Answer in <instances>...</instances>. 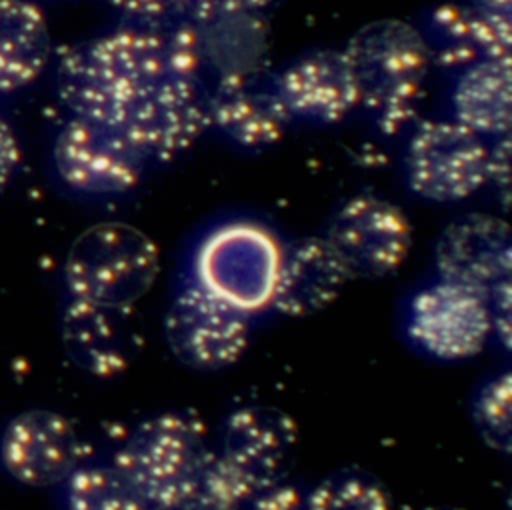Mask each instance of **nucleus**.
Segmentation results:
<instances>
[{"instance_id":"1","label":"nucleus","mask_w":512,"mask_h":510,"mask_svg":"<svg viewBox=\"0 0 512 510\" xmlns=\"http://www.w3.org/2000/svg\"><path fill=\"white\" fill-rule=\"evenodd\" d=\"M200 26L166 32L120 26L68 46L56 66L60 100L74 118L118 128L136 98L160 76L186 72L200 76Z\"/></svg>"},{"instance_id":"2","label":"nucleus","mask_w":512,"mask_h":510,"mask_svg":"<svg viewBox=\"0 0 512 510\" xmlns=\"http://www.w3.org/2000/svg\"><path fill=\"white\" fill-rule=\"evenodd\" d=\"M350 64L358 108L386 136L416 120L430 60L416 26L386 18L362 26L342 48Z\"/></svg>"},{"instance_id":"3","label":"nucleus","mask_w":512,"mask_h":510,"mask_svg":"<svg viewBox=\"0 0 512 510\" xmlns=\"http://www.w3.org/2000/svg\"><path fill=\"white\" fill-rule=\"evenodd\" d=\"M160 254L140 228L100 222L86 228L64 260L68 298L112 308H132L156 282Z\"/></svg>"},{"instance_id":"4","label":"nucleus","mask_w":512,"mask_h":510,"mask_svg":"<svg viewBox=\"0 0 512 510\" xmlns=\"http://www.w3.org/2000/svg\"><path fill=\"white\" fill-rule=\"evenodd\" d=\"M282 248L256 222H226L210 230L194 254V282L244 314L270 306Z\"/></svg>"},{"instance_id":"5","label":"nucleus","mask_w":512,"mask_h":510,"mask_svg":"<svg viewBox=\"0 0 512 510\" xmlns=\"http://www.w3.org/2000/svg\"><path fill=\"white\" fill-rule=\"evenodd\" d=\"M204 424L178 410L142 420L116 450L112 466L150 504L192 482L210 456Z\"/></svg>"},{"instance_id":"6","label":"nucleus","mask_w":512,"mask_h":510,"mask_svg":"<svg viewBox=\"0 0 512 510\" xmlns=\"http://www.w3.org/2000/svg\"><path fill=\"white\" fill-rule=\"evenodd\" d=\"M404 174L428 202L466 200L488 184V142L456 120H424L406 144Z\"/></svg>"},{"instance_id":"7","label":"nucleus","mask_w":512,"mask_h":510,"mask_svg":"<svg viewBox=\"0 0 512 510\" xmlns=\"http://www.w3.org/2000/svg\"><path fill=\"white\" fill-rule=\"evenodd\" d=\"M208 128L200 76L168 72L132 104L118 130L144 160L168 162L186 152Z\"/></svg>"},{"instance_id":"8","label":"nucleus","mask_w":512,"mask_h":510,"mask_svg":"<svg viewBox=\"0 0 512 510\" xmlns=\"http://www.w3.org/2000/svg\"><path fill=\"white\" fill-rule=\"evenodd\" d=\"M324 238L350 278H384L406 262L412 228L398 204L360 192L334 212Z\"/></svg>"},{"instance_id":"9","label":"nucleus","mask_w":512,"mask_h":510,"mask_svg":"<svg viewBox=\"0 0 512 510\" xmlns=\"http://www.w3.org/2000/svg\"><path fill=\"white\" fill-rule=\"evenodd\" d=\"M248 338V314L196 282L184 286L164 314V340L172 356L194 370L218 372L236 364Z\"/></svg>"},{"instance_id":"10","label":"nucleus","mask_w":512,"mask_h":510,"mask_svg":"<svg viewBox=\"0 0 512 510\" xmlns=\"http://www.w3.org/2000/svg\"><path fill=\"white\" fill-rule=\"evenodd\" d=\"M406 332L424 354L436 360L474 358L492 336L488 296L438 278L412 296Z\"/></svg>"},{"instance_id":"11","label":"nucleus","mask_w":512,"mask_h":510,"mask_svg":"<svg viewBox=\"0 0 512 510\" xmlns=\"http://www.w3.org/2000/svg\"><path fill=\"white\" fill-rule=\"evenodd\" d=\"M60 180L80 194H124L142 176L144 158L118 128L70 118L52 146Z\"/></svg>"},{"instance_id":"12","label":"nucleus","mask_w":512,"mask_h":510,"mask_svg":"<svg viewBox=\"0 0 512 510\" xmlns=\"http://www.w3.org/2000/svg\"><path fill=\"white\" fill-rule=\"evenodd\" d=\"M86 446L64 414L24 410L8 420L0 436V464L18 484L48 488L84 464Z\"/></svg>"},{"instance_id":"13","label":"nucleus","mask_w":512,"mask_h":510,"mask_svg":"<svg viewBox=\"0 0 512 510\" xmlns=\"http://www.w3.org/2000/svg\"><path fill=\"white\" fill-rule=\"evenodd\" d=\"M294 420L272 406H240L232 410L220 430L216 452L256 494L280 482L296 450Z\"/></svg>"},{"instance_id":"14","label":"nucleus","mask_w":512,"mask_h":510,"mask_svg":"<svg viewBox=\"0 0 512 510\" xmlns=\"http://www.w3.org/2000/svg\"><path fill=\"white\" fill-rule=\"evenodd\" d=\"M208 126L224 138L248 150H262L276 144L288 124L274 76L254 70H228L206 96Z\"/></svg>"},{"instance_id":"15","label":"nucleus","mask_w":512,"mask_h":510,"mask_svg":"<svg viewBox=\"0 0 512 510\" xmlns=\"http://www.w3.org/2000/svg\"><path fill=\"white\" fill-rule=\"evenodd\" d=\"M438 276L488 292L512 272V236L506 220L494 214H464L452 220L434 244Z\"/></svg>"},{"instance_id":"16","label":"nucleus","mask_w":512,"mask_h":510,"mask_svg":"<svg viewBox=\"0 0 512 510\" xmlns=\"http://www.w3.org/2000/svg\"><path fill=\"white\" fill-rule=\"evenodd\" d=\"M290 114L312 124H338L358 110V92L344 50H316L286 64L276 76Z\"/></svg>"},{"instance_id":"17","label":"nucleus","mask_w":512,"mask_h":510,"mask_svg":"<svg viewBox=\"0 0 512 510\" xmlns=\"http://www.w3.org/2000/svg\"><path fill=\"white\" fill-rule=\"evenodd\" d=\"M128 316L130 308L68 298L62 314V344L70 360L96 378L122 374L138 350V336Z\"/></svg>"},{"instance_id":"18","label":"nucleus","mask_w":512,"mask_h":510,"mask_svg":"<svg viewBox=\"0 0 512 510\" xmlns=\"http://www.w3.org/2000/svg\"><path fill=\"white\" fill-rule=\"evenodd\" d=\"M418 32L430 66L448 72H462L482 60L512 62V26L490 22L468 4L434 6Z\"/></svg>"},{"instance_id":"19","label":"nucleus","mask_w":512,"mask_h":510,"mask_svg":"<svg viewBox=\"0 0 512 510\" xmlns=\"http://www.w3.org/2000/svg\"><path fill=\"white\" fill-rule=\"evenodd\" d=\"M350 280L324 236H306L280 254L270 308L288 318L316 314L330 306Z\"/></svg>"},{"instance_id":"20","label":"nucleus","mask_w":512,"mask_h":510,"mask_svg":"<svg viewBox=\"0 0 512 510\" xmlns=\"http://www.w3.org/2000/svg\"><path fill=\"white\" fill-rule=\"evenodd\" d=\"M512 62L482 60L462 72L452 88V120L496 140L510 134L512 126Z\"/></svg>"},{"instance_id":"21","label":"nucleus","mask_w":512,"mask_h":510,"mask_svg":"<svg viewBox=\"0 0 512 510\" xmlns=\"http://www.w3.org/2000/svg\"><path fill=\"white\" fill-rule=\"evenodd\" d=\"M50 52L44 12L28 0H0V92H16L38 80Z\"/></svg>"},{"instance_id":"22","label":"nucleus","mask_w":512,"mask_h":510,"mask_svg":"<svg viewBox=\"0 0 512 510\" xmlns=\"http://www.w3.org/2000/svg\"><path fill=\"white\" fill-rule=\"evenodd\" d=\"M66 510H148V502L110 464H82L64 480Z\"/></svg>"},{"instance_id":"23","label":"nucleus","mask_w":512,"mask_h":510,"mask_svg":"<svg viewBox=\"0 0 512 510\" xmlns=\"http://www.w3.org/2000/svg\"><path fill=\"white\" fill-rule=\"evenodd\" d=\"M248 492L212 450L198 476L148 510H240Z\"/></svg>"},{"instance_id":"24","label":"nucleus","mask_w":512,"mask_h":510,"mask_svg":"<svg viewBox=\"0 0 512 510\" xmlns=\"http://www.w3.org/2000/svg\"><path fill=\"white\" fill-rule=\"evenodd\" d=\"M304 510H392L386 486L364 472H334L322 478L306 496Z\"/></svg>"},{"instance_id":"25","label":"nucleus","mask_w":512,"mask_h":510,"mask_svg":"<svg viewBox=\"0 0 512 510\" xmlns=\"http://www.w3.org/2000/svg\"><path fill=\"white\" fill-rule=\"evenodd\" d=\"M472 420L484 440L496 452L512 450V376L508 370L488 378L472 402Z\"/></svg>"},{"instance_id":"26","label":"nucleus","mask_w":512,"mask_h":510,"mask_svg":"<svg viewBox=\"0 0 512 510\" xmlns=\"http://www.w3.org/2000/svg\"><path fill=\"white\" fill-rule=\"evenodd\" d=\"M128 26L166 32L178 26L196 24L192 0H122ZM198 26V24H196Z\"/></svg>"},{"instance_id":"27","label":"nucleus","mask_w":512,"mask_h":510,"mask_svg":"<svg viewBox=\"0 0 512 510\" xmlns=\"http://www.w3.org/2000/svg\"><path fill=\"white\" fill-rule=\"evenodd\" d=\"M272 2L274 0H192V16L198 26H204L210 22L254 16Z\"/></svg>"},{"instance_id":"28","label":"nucleus","mask_w":512,"mask_h":510,"mask_svg":"<svg viewBox=\"0 0 512 510\" xmlns=\"http://www.w3.org/2000/svg\"><path fill=\"white\" fill-rule=\"evenodd\" d=\"M240 510H304V508H302V494L288 482L280 480L252 494L240 506Z\"/></svg>"},{"instance_id":"29","label":"nucleus","mask_w":512,"mask_h":510,"mask_svg":"<svg viewBox=\"0 0 512 510\" xmlns=\"http://www.w3.org/2000/svg\"><path fill=\"white\" fill-rule=\"evenodd\" d=\"M508 176H510V134L496 138L488 146V182L502 194V202H508Z\"/></svg>"},{"instance_id":"30","label":"nucleus","mask_w":512,"mask_h":510,"mask_svg":"<svg viewBox=\"0 0 512 510\" xmlns=\"http://www.w3.org/2000/svg\"><path fill=\"white\" fill-rule=\"evenodd\" d=\"M22 158V150L12 126L0 116V190L8 186Z\"/></svg>"},{"instance_id":"31","label":"nucleus","mask_w":512,"mask_h":510,"mask_svg":"<svg viewBox=\"0 0 512 510\" xmlns=\"http://www.w3.org/2000/svg\"><path fill=\"white\" fill-rule=\"evenodd\" d=\"M468 6L490 22L512 26V0H470Z\"/></svg>"},{"instance_id":"32","label":"nucleus","mask_w":512,"mask_h":510,"mask_svg":"<svg viewBox=\"0 0 512 510\" xmlns=\"http://www.w3.org/2000/svg\"><path fill=\"white\" fill-rule=\"evenodd\" d=\"M426 510H448V508H426Z\"/></svg>"}]
</instances>
